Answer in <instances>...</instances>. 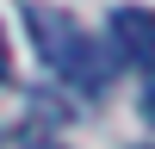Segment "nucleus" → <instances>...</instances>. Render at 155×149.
<instances>
[{"mask_svg": "<svg viewBox=\"0 0 155 149\" xmlns=\"http://www.w3.org/2000/svg\"><path fill=\"white\" fill-rule=\"evenodd\" d=\"M25 25H31V37H37V56H44L68 87H81L87 99L106 93V56H99V44L68 19V12H56V6H25Z\"/></svg>", "mask_w": 155, "mask_h": 149, "instance_id": "nucleus-1", "label": "nucleus"}, {"mask_svg": "<svg viewBox=\"0 0 155 149\" xmlns=\"http://www.w3.org/2000/svg\"><path fill=\"white\" fill-rule=\"evenodd\" d=\"M106 31H112V56L118 62H137V68L155 62V6H112Z\"/></svg>", "mask_w": 155, "mask_h": 149, "instance_id": "nucleus-2", "label": "nucleus"}, {"mask_svg": "<svg viewBox=\"0 0 155 149\" xmlns=\"http://www.w3.org/2000/svg\"><path fill=\"white\" fill-rule=\"evenodd\" d=\"M143 112H149V124H155V74H149V87H143Z\"/></svg>", "mask_w": 155, "mask_h": 149, "instance_id": "nucleus-3", "label": "nucleus"}, {"mask_svg": "<svg viewBox=\"0 0 155 149\" xmlns=\"http://www.w3.org/2000/svg\"><path fill=\"white\" fill-rule=\"evenodd\" d=\"M12 74V56H6V37H0V81Z\"/></svg>", "mask_w": 155, "mask_h": 149, "instance_id": "nucleus-4", "label": "nucleus"}]
</instances>
